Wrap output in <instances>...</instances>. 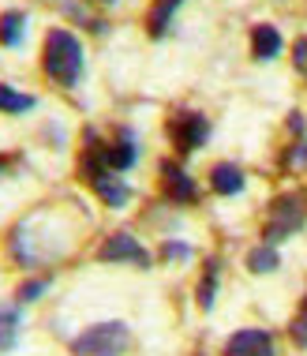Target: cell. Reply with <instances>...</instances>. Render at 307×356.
I'll list each match as a JSON object with an SVG mask.
<instances>
[{"instance_id":"6da1fadb","label":"cell","mask_w":307,"mask_h":356,"mask_svg":"<svg viewBox=\"0 0 307 356\" xmlns=\"http://www.w3.org/2000/svg\"><path fill=\"white\" fill-rule=\"evenodd\" d=\"M42 68L53 83L75 86L83 75V42L64 26H53L42 42Z\"/></svg>"},{"instance_id":"7a4b0ae2","label":"cell","mask_w":307,"mask_h":356,"mask_svg":"<svg viewBox=\"0 0 307 356\" xmlns=\"http://www.w3.org/2000/svg\"><path fill=\"white\" fill-rule=\"evenodd\" d=\"M131 345V330L124 323H98L72 341V356H120Z\"/></svg>"},{"instance_id":"3957f363","label":"cell","mask_w":307,"mask_h":356,"mask_svg":"<svg viewBox=\"0 0 307 356\" xmlns=\"http://www.w3.org/2000/svg\"><path fill=\"white\" fill-rule=\"evenodd\" d=\"M307 221V203L304 195H281L277 203L270 207V221H266L263 236L266 244H277V240H289L292 233H300Z\"/></svg>"},{"instance_id":"277c9868","label":"cell","mask_w":307,"mask_h":356,"mask_svg":"<svg viewBox=\"0 0 307 356\" xmlns=\"http://www.w3.org/2000/svg\"><path fill=\"white\" fill-rule=\"evenodd\" d=\"M206 136H210V120L203 113H176V117L169 120V139L180 154L199 150L206 143Z\"/></svg>"},{"instance_id":"5b68a950","label":"cell","mask_w":307,"mask_h":356,"mask_svg":"<svg viewBox=\"0 0 307 356\" xmlns=\"http://www.w3.org/2000/svg\"><path fill=\"white\" fill-rule=\"evenodd\" d=\"M98 259H101V263H135V266H150L147 248H142L131 233H113V236L98 248Z\"/></svg>"},{"instance_id":"8992f818","label":"cell","mask_w":307,"mask_h":356,"mask_svg":"<svg viewBox=\"0 0 307 356\" xmlns=\"http://www.w3.org/2000/svg\"><path fill=\"white\" fill-rule=\"evenodd\" d=\"M225 356H274V338L266 330H240L225 341Z\"/></svg>"},{"instance_id":"52a82bcc","label":"cell","mask_w":307,"mask_h":356,"mask_svg":"<svg viewBox=\"0 0 307 356\" xmlns=\"http://www.w3.org/2000/svg\"><path fill=\"white\" fill-rule=\"evenodd\" d=\"M161 188H165V195L172 199V203H180V207H188V203H195L199 199V188H195V180L188 177L180 165H161Z\"/></svg>"},{"instance_id":"ba28073f","label":"cell","mask_w":307,"mask_h":356,"mask_svg":"<svg viewBox=\"0 0 307 356\" xmlns=\"http://www.w3.org/2000/svg\"><path fill=\"white\" fill-rule=\"evenodd\" d=\"M105 158H109V169H131L135 165V158H139V139H135V131L131 128H120L117 131V143H105Z\"/></svg>"},{"instance_id":"9c48e42d","label":"cell","mask_w":307,"mask_h":356,"mask_svg":"<svg viewBox=\"0 0 307 356\" xmlns=\"http://www.w3.org/2000/svg\"><path fill=\"white\" fill-rule=\"evenodd\" d=\"M277 53H281V34H277V26L258 23L251 31V56L255 60H274Z\"/></svg>"},{"instance_id":"30bf717a","label":"cell","mask_w":307,"mask_h":356,"mask_svg":"<svg viewBox=\"0 0 307 356\" xmlns=\"http://www.w3.org/2000/svg\"><path fill=\"white\" fill-rule=\"evenodd\" d=\"M23 34H26V12L8 8V12L0 15V45H4V49H15V45L23 42Z\"/></svg>"},{"instance_id":"8fae6325","label":"cell","mask_w":307,"mask_h":356,"mask_svg":"<svg viewBox=\"0 0 307 356\" xmlns=\"http://www.w3.org/2000/svg\"><path fill=\"white\" fill-rule=\"evenodd\" d=\"M210 184H214L217 195H236V191H244V172H240V165L222 161V165H214V172H210Z\"/></svg>"},{"instance_id":"7c38bea8","label":"cell","mask_w":307,"mask_h":356,"mask_svg":"<svg viewBox=\"0 0 307 356\" xmlns=\"http://www.w3.org/2000/svg\"><path fill=\"white\" fill-rule=\"evenodd\" d=\"M19 326H23L19 304H0V349H12L19 341Z\"/></svg>"},{"instance_id":"4fadbf2b","label":"cell","mask_w":307,"mask_h":356,"mask_svg":"<svg viewBox=\"0 0 307 356\" xmlns=\"http://www.w3.org/2000/svg\"><path fill=\"white\" fill-rule=\"evenodd\" d=\"M180 4H184V0H158V4L150 8V15H147V31L154 38H161L169 31V23H172V15H176Z\"/></svg>"},{"instance_id":"5bb4252c","label":"cell","mask_w":307,"mask_h":356,"mask_svg":"<svg viewBox=\"0 0 307 356\" xmlns=\"http://www.w3.org/2000/svg\"><path fill=\"white\" fill-rule=\"evenodd\" d=\"M94 191H98L101 203H109V207H124V203H128V195H131L128 184H124L120 177H109V172L94 180Z\"/></svg>"},{"instance_id":"9a60e30c","label":"cell","mask_w":307,"mask_h":356,"mask_svg":"<svg viewBox=\"0 0 307 356\" xmlns=\"http://www.w3.org/2000/svg\"><path fill=\"white\" fill-rule=\"evenodd\" d=\"M34 94H23V90H15V86H8V83H0V113H31L34 109Z\"/></svg>"},{"instance_id":"2e32d148","label":"cell","mask_w":307,"mask_h":356,"mask_svg":"<svg viewBox=\"0 0 307 356\" xmlns=\"http://www.w3.org/2000/svg\"><path fill=\"white\" fill-rule=\"evenodd\" d=\"M277 263H281V259H277L274 244H263L247 255V270H255V274H270V270H277Z\"/></svg>"},{"instance_id":"e0dca14e","label":"cell","mask_w":307,"mask_h":356,"mask_svg":"<svg viewBox=\"0 0 307 356\" xmlns=\"http://www.w3.org/2000/svg\"><path fill=\"white\" fill-rule=\"evenodd\" d=\"M217 274H222V266H217V259H210V263H206V277H203V285H199V304H203V307L214 304V293H217Z\"/></svg>"},{"instance_id":"ac0fdd59","label":"cell","mask_w":307,"mask_h":356,"mask_svg":"<svg viewBox=\"0 0 307 356\" xmlns=\"http://www.w3.org/2000/svg\"><path fill=\"white\" fill-rule=\"evenodd\" d=\"M289 330H292L296 345H304V349H307V296L300 300V312H296V319H292V326H289Z\"/></svg>"},{"instance_id":"d6986e66","label":"cell","mask_w":307,"mask_h":356,"mask_svg":"<svg viewBox=\"0 0 307 356\" xmlns=\"http://www.w3.org/2000/svg\"><path fill=\"white\" fill-rule=\"evenodd\" d=\"M45 289H49V277H34V282H23V285H19L15 296H19V300H38Z\"/></svg>"},{"instance_id":"ffe728a7","label":"cell","mask_w":307,"mask_h":356,"mask_svg":"<svg viewBox=\"0 0 307 356\" xmlns=\"http://www.w3.org/2000/svg\"><path fill=\"white\" fill-rule=\"evenodd\" d=\"M292 64L300 75H307V38H300V42L292 45Z\"/></svg>"},{"instance_id":"44dd1931","label":"cell","mask_w":307,"mask_h":356,"mask_svg":"<svg viewBox=\"0 0 307 356\" xmlns=\"http://www.w3.org/2000/svg\"><path fill=\"white\" fill-rule=\"evenodd\" d=\"M161 255H165V259H188L191 248L188 244H169V240H165V244H161Z\"/></svg>"},{"instance_id":"7402d4cb","label":"cell","mask_w":307,"mask_h":356,"mask_svg":"<svg viewBox=\"0 0 307 356\" xmlns=\"http://www.w3.org/2000/svg\"><path fill=\"white\" fill-rule=\"evenodd\" d=\"M289 165H307V143H296V147H292Z\"/></svg>"},{"instance_id":"603a6c76","label":"cell","mask_w":307,"mask_h":356,"mask_svg":"<svg viewBox=\"0 0 307 356\" xmlns=\"http://www.w3.org/2000/svg\"><path fill=\"white\" fill-rule=\"evenodd\" d=\"M94 4H113V0H94Z\"/></svg>"}]
</instances>
